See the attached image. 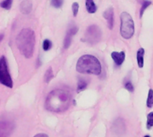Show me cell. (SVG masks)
<instances>
[{
	"instance_id": "obj_1",
	"label": "cell",
	"mask_w": 153,
	"mask_h": 137,
	"mask_svg": "<svg viewBox=\"0 0 153 137\" xmlns=\"http://www.w3.org/2000/svg\"><path fill=\"white\" fill-rule=\"evenodd\" d=\"M72 96L70 92L64 89L52 91L46 100V109L52 112L65 111L71 105Z\"/></svg>"
},
{
	"instance_id": "obj_2",
	"label": "cell",
	"mask_w": 153,
	"mask_h": 137,
	"mask_svg": "<svg viewBox=\"0 0 153 137\" xmlns=\"http://www.w3.org/2000/svg\"><path fill=\"white\" fill-rule=\"evenodd\" d=\"M16 45L26 58H30L33 56L35 47V33L31 29H23L16 38Z\"/></svg>"
},
{
	"instance_id": "obj_3",
	"label": "cell",
	"mask_w": 153,
	"mask_h": 137,
	"mask_svg": "<svg viewBox=\"0 0 153 137\" xmlns=\"http://www.w3.org/2000/svg\"><path fill=\"white\" fill-rule=\"evenodd\" d=\"M76 70L80 74H89L99 75L101 74V64L100 60L92 55L82 56L77 64Z\"/></svg>"
},
{
	"instance_id": "obj_4",
	"label": "cell",
	"mask_w": 153,
	"mask_h": 137,
	"mask_svg": "<svg viewBox=\"0 0 153 137\" xmlns=\"http://www.w3.org/2000/svg\"><path fill=\"white\" fill-rule=\"evenodd\" d=\"M120 18H121V26H120L121 36L126 39H129L133 37L134 33V20L132 16L126 12L122 13Z\"/></svg>"
},
{
	"instance_id": "obj_5",
	"label": "cell",
	"mask_w": 153,
	"mask_h": 137,
	"mask_svg": "<svg viewBox=\"0 0 153 137\" xmlns=\"http://www.w3.org/2000/svg\"><path fill=\"white\" fill-rule=\"evenodd\" d=\"M0 83L9 88L13 87V80L8 71L6 59L4 56L0 57Z\"/></svg>"
},
{
	"instance_id": "obj_6",
	"label": "cell",
	"mask_w": 153,
	"mask_h": 137,
	"mask_svg": "<svg viewBox=\"0 0 153 137\" xmlns=\"http://www.w3.org/2000/svg\"><path fill=\"white\" fill-rule=\"evenodd\" d=\"M100 38H101V31L97 25H91L87 29L85 34L86 41H88L91 44H95L100 40Z\"/></svg>"
},
{
	"instance_id": "obj_7",
	"label": "cell",
	"mask_w": 153,
	"mask_h": 137,
	"mask_svg": "<svg viewBox=\"0 0 153 137\" xmlns=\"http://www.w3.org/2000/svg\"><path fill=\"white\" fill-rule=\"evenodd\" d=\"M13 124L6 121L0 122V137L9 136L11 132L13 131Z\"/></svg>"
},
{
	"instance_id": "obj_8",
	"label": "cell",
	"mask_w": 153,
	"mask_h": 137,
	"mask_svg": "<svg viewBox=\"0 0 153 137\" xmlns=\"http://www.w3.org/2000/svg\"><path fill=\"white\" fill-rule=\"evenodd\" d=\"M77 31H78V28L76 26H73V27H71L68 30V31L66 33V36H65V39L64 40V47H65V48H69V46L71 45V42H72V38H73L74 35L76 34Z\"/></svg>"
},
{
	"instance_id": "obj_9",
	"label": "cell",
	"mask_w": 153,
	"mask_h": 137,
	"mask_svg": "<svg viewBox=\"0 0 153 137\" xmlns=\"http://www.w3.org/2000/svg\"><path fill=\"white\" fill-rule=\"evenodd\" d=\"M103 17L107 20L108 28L110 30H112L113 26H114V10H113V8L112 7L108 8L103 13Z\"/></svg>"
},
{
	"instance_id": "obj_10",
	"label": "cell",
	"mask_w": 153,
	"mask_h": 137,
	"mask_svg": "<svg viewBox=\"0 0 153 137\" xmlns=\"http://www.w3.org/2000/svg\"><path fill=\"white\" fill-rule=\"evenodd\" d=\"M111 57L113 58L115 64L118 66H120L125 59H126V52L125 51H121V52H112L111 53Z\"/></svg>"
},
{
	"instance_id": "obj_11",
	"label": "cell",
	"mask_w": 153,
	"mask_h": 137,
	"mask_svg": "<svg viewBox=\"0 0 153 137\" xmlns=\"http://www.w3.org/2000/svg\"><path fill=\"white\" fill-rule=\"evenodd\" d=\"M20 10L23 14H28L31 12L32 10V3L30 0H23L21 3L20 5Z\"/></svg>"
},
{
	"instance_id": "obj_12",
	"label": "cell",
	"mask_w": 153,
	"mask_h": 137,
	"mask_svg": "<svg viewBox=\"0 0 153 137\" xmlns=\"http://www.w3.org/2000/svg\"><path fill=\"white\" fill-rule=\"evenodd\" d=\"M144 53H145V51H144V48H139L137 51V64L140 68H143V65H144V60H143Z\"/></svg>"
},
{
	"instance_id": "obj_13",
	"label": "cell",
	"mask_w": 153,
	"mask_h": 137,
	"mask_svg": "<svg viewBox=\"0 0 153 137\" xmlns=\"http://www.w3.org/2000/svg\"><path fill=\"white\" fill-rule=\"evenodd\" d=\"M86 9L90 13H94L97 11V6L93 0H86Z\"/></svg>"
},
{
	"instance_id": "obj_14",
	"label": "cell",
	"mask_w": 153,
	"mask_h": 137,
	"mask_svg": "<svg viewBox=\"0 0 153 137\" xmlns=\"http://www.w3.org/2000/svg\"><path fill=\"white\" fill-rule=\"evenodd\" d=\"M87 85H88V83H87L85 80H83V79L79 80V82H78V86H77V92H80L84 91V90L87 88Z\"/></svg>"
},
{
	"instance_id": "obj_15",
	"label": "cell",
	"mask_w": 153,
	"mask_h": 137,
	"mask_svg": "<svg viewBox=\"0 0 153 137\" xmlns=\"http://www.w3.org/2000/svg\"><path fill=\"white\" fill-rule=\"evenodd\" d=\"M53 77H54L53 70H52L51 67H49V68L47 70L46 74H45V82H46V83H49V81H51V79H52Z\"/></svg>"
},
{
	"instance_id": "obj_16",
	"label": "cell",
	"mask_w": 153,
	"mask_h": 137,
	"mask_svg": "<svg viewBox=\"0 0 153 137\" xmlns=\"http://www.w3.org/2000/svg\"><path fill=\"white\" fill-rule=\"evenodd\" d=\"M147 106L148 108H152L153 107V90L149 91L148 94V99H147Z\"/></svg>"
},
{
	"instance_id": "obj_17",
	"label": "cell",
	"mask_w": 153,
	"mask_h": 137,
	"mask_svg": "<svg viewBox=\"0 0 153 137\" xmlns=\"http://www.w3.org/2000/svg\"><path fill=\"white\" fill-rule=\"evenodd\" d=\"M143 5H142V8H141V11H140V16L142 17L143 15V13H144V11L146 10V8L149 6V5H151V4H152V2L151 1H149V0H146V1H143Z\"/></svg>"
},
{
	"instance_id": "obj_18",
	"label": "cell",
	"mask_w": 153,
	"mask_h": 137,
	"mask_svg": "<svg viewBox=\"0 0 153 137\" xmlns=\"http://www.w3.org/2000/svg\"><path fill=\"white\" fill-rule=\"evenodd\" d=\"M12 3H13V0H4L1 4H0V6L4 9H6V10H9L12 6Z\"/></svg>"
},
{
	"instance_id": "obj_19",
	"label": "cell",
	"mask_w": 153,
	"mask_h": 137,
	"mask_svg": "<svg viewBox=\"0 0 153 137\" xmlns=\"http://www.w3.org/2000/svg\"><path fill=\"white\" fill-rule=\"evenodd\" d=\"M153 127V112H151L147 117V128L151 129Z\"/></svg>"
},
{
	"instance_id": "obj_20",
	"label": "cell",
	"mask_w": 153,
	"mask_h": 137,
	"mask_svg": "<svg viewBox=\"0 0 153 137\" xmlns=\"http://www.w3.org/2000/svg\"><path fill=\"white\" fill-rule=\"evenodd\" d=\"M51 47H52L51 41L48 40V39H45L44 42H43V49H44L45 51H48V50H49V49L51 48Z\"/></svg>"
},
{
	"instance_id": "obj_21",
	"label": "cell",
	"mask_w": 153,
	"mask_h": 137,
	"mask_svg": "<svg viewBox=\"0 0 153 137\" xmlns=\"http://www.w3.org/2000/svg\"><path fill=\"white\" fill-rule=\"evenodd\" d=\"M64 0H51V4L56 8H60L63 5Z\"/></svg>"
},
{
	"instance_id": "obj_22",
	"label": "cell",
	"mask_w": 153,
	"mask_h": 137,
	"mask_svg": "<svg viewBox=\"0 0 153 137\" xmlns=\"http://www.w3.org/2000/svg\"><path fill=\"white\" fill-rule=\"evenodd\" d=\"M72 9H73V14L74 16H76L78 13V10H79V4L77 2H74L72 5Z\"/></svg>"
},
{
	"instance_id": "obj_23",
	"label": "cell",
	"mask_w": 153,
	"mask_h": 137,
	"mask_svg": "<svg viewBox=\"0 0 153 137\" xmlns=\"http://www.w3.org/2000/svg\"><path fill=\"white\" fill-rule=\"evenodd\" d=\"M125 87H126V89L127 90V91H129V92H134V86H133V84H132V83L131 82H126V83H125Z\"/></svg>"
},
{
	"instance_id": "obj_24",
	"label": "cell",
	"mask_w": 153,
	"mask_h": 137,
	"mask_svg": "<svg viewBox=\"0 0 153 137\" xmlns=\"http://www.w3.org/2000/svg\"><path fill=\"white\" fill-rule=\"evenodd\" d=\"M34 137H48L47 135H45V134H38V135H36Z\"/></svg>"
},
{
	"instance_id": "obj_25",
	"label": "cell",
	"mask_w": 153,
	"mask_h": 137,
	"mask_svg": "<svg viewBox=\"0 0 153 137\" xmlns=\"http://www.w3.org/2000/svg\"><path fill=\"white\" fill-rule=\"evenodd\" d=\"M3 38H4V34H3V33H1V34H0V41L3 39Z\"/></svg>"
},
{
	"instance_id": "obj_26",
	"label": "cell",
	"mask_w": 153,
	"mask_h": 137,
	"mask_svg": "<svg viewBox=\"0 0 153 137\" xmlns=\"http://www.w3.org/2000/svg\"><path fill=\"white\" fill-rule=\"evenodd\" d=\"M144 137H151V136H144Z\"/></svg>"
}]
</instances>
